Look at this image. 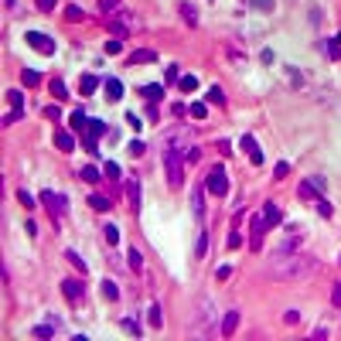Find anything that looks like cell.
<instances>
[{
  "label": "cell",
  "mask_w": 341,
  "mask_h": 341,
  "mask_svg": "<svg viewBox=\"0 0 341 341\" xmlns=\"http://www.w3.org/2000/svg\"><path fill=\"white\" fill-rule=\"evenodd\" d=\"M310 266H314L310 256H290V249H286L284 256H273V260H270V270H273L276 276H300Z\"/></svg>",
  "instance_id": "cell-1"
},
{
  "label": "cell",
  "mask_w": 341,
  "mask_h": 341,
  "mask_svg": "<svg viewBox=\"0 0 341 341\" xmlns=\"http://www.w3.org/2000/svg\"><path fill=\"white\" fill-rule=\"evenodd\" d=\"M164 164H168V184L170 188H181V184H184V174H181V157H178V150H174V144H168Z\"/></svg>",
  "instance_id": "cell-2"
},
{
  "label": "cell",
  "mask_w": 341,
  "mask_h": 341,
  "mask_svg": "<svg viewBox=\"0 0 341 341\" xmlns=\"http://www.w3.org/2000/svg\"><path fill=\"white\" fill-rule=\"evenodd\" d=\"M324 188H328V178L324 174H310L300 181V198H321Z\"/></svg>",
  "instance_id": "cell-3"
},
{
  "label": "cell",
  "mask_w": 341,
  "mask_h": 341,
  "mask_svg": "<svg viewBox=\"0 0 341 341\" xmlns=\"http://www.w3.org/2000/svg\"><path fill=\"white\" fill-rule=\"evenodd\" d=\"M205 188H208L212 194H218V198L228 191V178H226V168H222V164H215V168H212L208 181H205Z\"/></svg>",
  "instance_id": "cell-4"
},
{
  "label": "cell",
  "mask_w": 341,
  "mask_h": 341,
  "mask_svg": "<svg viewBox=\"0 0 341 341\" xmlns=\"http://www.w3.org/2000/svg\"><path fill=\"white\" fill-rule=\"evenodd\" d=\"M24 41L34 48V52H44V55H55V41L48 38V34H41V31H28Z\"/></svg>",
  "instance_id": "cell-5"
},
{
  "label": "cell",
  "mask_w": 341,
  "mask_h": 341,
  "mask_svg": "<svg viewBox=\"0 0 341 341\" xmlns=\"http://www.w3.org/2000/svg\"><path fill=\"white\" fill-rule=\"evenodd\" d=\"M41 205H44V208H52L58 218H62V215L68 212V202H65V198H62L58 191H41Z\"/></svg>",
  "instance_id": "cell-6"
},
{
  "label": "cell",
  "mask_w": 341,
  "mask_h": 341,
  "mask_svg": "<svg viewBox=\"0 0 341 341\" xmlns=\"http://www.w3.org/2000/svg\"><path fill=\"white\" fill-rule=\"evenodd\" d=\"M239 147L249 154V160H252L256 168H260V164H266V160H263V150H260V144H256L252 136H239Z\"/></svg>",
  "instance_id": "cell-7"
},
{
  "label": "cell",
  "mask_w": 341,
  "mask_h": 341,
  "mask_svg": "<svg viewBox=\"0 0 341 341\" xmlns=\"http://www.w3.org/2000/svg\"><path fill=\"white\" fill-rule=\"evenodd\" d=\"M62 294H65L72 304H82V300H86V286L76 284V280H65V284H62Z\"/></svg>",
  "instance_id": "cell-8"
},
{
  "label": "cell",
  "mask_w": 341,
  "mask_h": 341,
  "mask_svg": "<svg viewBox=\"0 0 341 341\" xmlns=\"http://www.w3.org/2000/svg\"><path fill=\"white\" fill-rule=\"evenodd\" d=\"M106 133V123L102 120H89V126H86V147L96 150V136H102Z\"/></svg>",
  "instance_id": "cell-9"
},
{
  "label": "cell",
  "mask_w": 341,
  "mask_h": 341,
  "mask_svg": "<svg viewBox=\"0 0 341 341\" xmlns=\"http://www.w3.org/2000/svg\"><path fill=\"white\" fill-rule=\"evenodd\" d=\"M260 215H263V222H266V228H276L280 226V208L273 205V202H266L263 208H260Z\"/></svg>",
  "instance_id": "cell-10"
},
{
  "label": "cell",
  "mask_w": 341,
  "mask_h": 341,
  "mask_svg": "<svg viewBox=\"0 0 341 341\" xmlns=\"http://www.w3.org/2000/svg\"><path fill=\"white\" fill-rule=\"evenodd\" d=\"M126 198H130V208L140 212V181H136V178L126 181Z\"/></svg>",
  "instance_id": "cell-11"
},
{
  "label": "cell",
  "mask_w": 341,
  "mask_h": 341,
  "mask_svg": "<svg viewBox=\"0 0 341 341\" xmlns=\"http://www.w3.org/2000/svg\"><path fill=\"white\" fill-rule=\"evenodd\" d=\"M191 212H194L198 222L205 218V191H191Z\"/></svg>",
  "instance_id": "cell-12"
},
{
  "label": "cell",
  "mask_w": 341,
  "mask_h": 341,
  "mask_svg": "<svg viewBox=\"0 0 341 341\" xmlns=\"http://www.w3.org/2000/svg\"><path fill=\"white\" fill-rule=\"evenodd\" d=\"M150 62H157V52H150V48H140L130 55V65H150Z\"/></svg>",
  "instance_id": "cell-13"
},
{
  "label": "cell",
  "mask_w": 341,
  "mask_h": 341,
  "mask_svg": "<svg viewBox=\"0 0 341 341\" xmlns=\"http://www.w3.org/2000/svg\"><path fill=\"white\" fill-rule=\"evenodd\" d=\"M263 228H266L263 215H256L252 218V249H263Z\"/></svg>",
  "instance_id": "cell-14"
},
{
  "label": "cell",
  "mask_w": 341,
  "mask_h": 341,
  "mask_svg": "<svg viewBox=\"0 0 341 341\" xmlns=\"http://www.w3.org/2000/svg\"><path fill=\"white\" fill-rule=\"evenodd\" d=\"M106 96H110V102H120L123 99V82L120 78H106Z\"/></svg>",
  "instance_id": "cell-15"
},
{
  "label": "cell",
  "mask_w": 341,
  "mask_h": 341,
  "mask_svg": "<svg viewBox=\"0 0 341 341\" xmlns=\"http://www.w3.org/2000/svg\"><path fill=\"white\" fill-rule=\"evenodd\" d=\"M236 328H239V310H228L226 321H222V334H226V338H232V334H236Z\"/></svg>",
  "instance_id": "cell-16"
},
{
  "label": "cell",
  "mask_w": 341,
  "mask_h": 341,
  "mask_svg": "<svg viewBox=\"0 0 341 341\" xmlns=\"http://www.w3.org/2000/svg\"><path fill=\"white\" fill-rule=\"evenodd\" d=\"M55 147H58V150H65V154H68V150H76V140H72V133L58 130V133H55Z\"/></svg>",
  "instance_id": "cell-17"
},
{
  "label": "cell",
  "mask_w": 341,
  "mask_h": 341,
  "mask_svg": "<svg viewBox=\"0 0 341 341\" xmlns=\"http://www.w3.org/2000/svg\"><path fill=\"white\" fill-rule=\"evenodd\" d=\"M78 89H82V96H92L96 89H99V78H96L92 72H89V76H82V78H78Z\"/></svg>",
  "instance_id": "cell-18"
},
{
  "label": "cell",
  "mask_w": 341,
  "mask_h": 341,
  "mask_svg": "<svg viewBox=\"0 0 341 341\" xmlns=\"http://www.w3.org/2000/svg\"><path fill=\"white\" fill-rule=\"evenodd\" d=\"M99 294H102L106 300H116V297H120V286H116L113 280H102V286H99Z\"/></svg>",
  "instance_id": "cell-19"
},
{
  "label": "cell",
  "mask_w": 341,
  "mask_h": 341,
  "mask_svg": "<svg viewBox=\"0 0 341 341\" xmlns=\"http://www.w3.org/2000/svg\"><path fill=\"white\" fill-rule=\"evenodd\" d=\"M68 123H72L76 130H82V133H86V126H89V120H86V113H82V110H72V116H68Z\"/></svg>",
  "instance_id": "cell-20"
},
{
  "label": "cell",
  "mask_w": 341,
  "mask_h": 341,
  "mask_svg": "<svg viewBox=\"0 0 341 341\" xmlns=\"http://www.w3.org/2000/svg\"><path fill=\"white\" fill-rule=\"evenodd\" d=\"M89 205H92L96 212H110V198H106V194H89Z\"/></svg>",
  "instance_id": "cell-21"
},
{
  "label": "cell",
  "mask_w": 341,
  "mask_h": 341,
  "mask_svg": "<svg viewBox=\"0 0 341 341\" xmlns=\"http://www.w3.org/2000/svg\"><path fill=\"white\" fill-rule=\"evenodd\" d=\"M324 52H328V58H334V62H338V58H341V41L338 38L324 41Z\"/></svg>",
  "instance_id": "cell-22"
},
{
  "label": "cell",
  "mask_w": 341,
  "mask_h": 341,
  "mask_svg": "<svg viewBox=\"0 0 341 341\" xmlns=\"http://www.w3.org/2000/svg\"><path fill=\"white\" fill-rule=\"evenodd\" d=\"M188 113L194 116V120H205V116H208V106H205V102H191Z\"/></svg>",
  "instance_id": "cell-23"
},
{
  "label": "cell",
  "mask_w": 341,
  "mask_h": 341,
  "mask_svg": "<svg viewBox=\"0 0 341 341\" xmlns=\"http://www.w3.org/2000/svg\"><path fill=\"white\" fill-rule=\"evenodd\" d=\"M20 82H24V86H38L41 76L34 72V68H24V72H20Z\"/></svg>",
  "instance_id": "cell-24"
},
{
  "label": "cell",
  "mask_w": 341,
  "mask_h": 341,
  "mask_svg": "<svg viewBox=\"0 0 341 341\" xmlns=\"http://www.w3.org/2000/svg\"><path fill=\"white\" fill-rule=\"evenodd\" d=\"M181 14H184V18H188V24H191V28H194V24H198V10H194V7H191L188 0H184V4H181Z\"/></svg>",
  "instance_id": "cell-25"
},
{
  "label": "cell",
  "mask_w": 341,
  "mask_h": 341,
  "mask_svg": "<svg viewBox=\"0 0 341 341\" xmlns=\"http://www.w3.org/2000/svg\"><path fill=\"white\" fill-rule=\"evenodd\" d=\"M178 86H181L184 92H194V89H198V78H194V76H181V78H178Z\"/></svg>",
  "instance_id": "cell-26"
},
{
  "label": "cell",
  "mask_w": 341,
  "mask_h": 341,
  "mask_svg": "<svg viewBox=\"0 0 341 341\" xmlns=\"http://www.w3.org/2000/svg\"><path fill=\"white\" fill-rule=\"evenodd\" d=\"M7 102H10L14 110H24V96H20V89H10V92H7Z\"/></svg>",
  "instance_id": "cell-27"
},
{
  "label": "cell",
  "mask_w": 341,
  "mask_h": 341,
  "mask_svg": "<svg viewBox=\"0 0 341 341\" xmlns=\"http://www.w3.org/2000/svg\"><path fill=\"white\" fill-rule=\"evenodd\" d=\"M65 256H68V263H72V266H76V270H78V273H86V263H82V256H78V252H76V249H68V252H65Z\"/></svg>",
  "instance_id": "cell-28"
},
{
  "label": "cell",
  "mask_w": 341,
  "mask_h": 341,
  "mask_svg": "<svg viewBox=\"0 0 341 341\" xmlns=\"http://www.w3.org/2000/svg\"><path fill=\"white\" fill-rule=\"evenodd\" d=\"M140 92L147 96V99H160V96H164V86H144Z\"/></svg>",
  "instance_id": "cell-29"
},
{
  "label": "cell",
  "mask_w": 341,
  "mask_h": 341,
  "mask_svg": "<svg viewBox=\"0 0 341 341\" xmlns=\"http://www.w3.org/2000/svg\"><path fill=\"white\" fill-rule=\"evenodd\" d=\"M82 181L96 184V181H99V168H92V164H89V168H82Z\"/></svg>",
  "instance_id": "cell-30"
},
{
  "label": "cell",
  "mask_w": 341,
  "mask_h": 341,
  "mask_svg": "<svg viewBox=\"0 0 341 341\" xmlns=\"http://www.w3.org/2000/svg\"><path fill=\"white\" fill-rule=\"evenodd\" d=\"M208 252V236L205 232H198V246H194V256H205Z\"/></svg>",
  "instance_id": "cell-31"
},
{
  "label": "cell",
  "mask_w": 341,
  "mask_h": 341,
  "mask_svg": "<svg viewBox=\"0 0 341 341\" xmlns=\"http://www.w3.org/2000/svg\"><path fill=\"white\" fill-rule=\"evenodd\" d=\"M52 92H55L58 99H65V96H68V89H65V82H62V78H52Z\"/></svg>",
  "instance_id": "cell-32"
},
{
  "label": "cell",
  "mask_w": 341,
  "mask_h": 341,
  "mask_svg": "<svg viewBox=\"0 0 341 341\" xmlns=\"http://www.w3.org/2000/svg\"><path fill=\"white\" fill-rule=\"evenodd\" d=\"M208 102H218V106H222V102H226V92H222L218 86H212L208 89Z\"/></svg>",
  "instance_id": "cell-33"
},
{
  "label": "cell",
  "mask_w": 341,
  "mask_h": 341,
  "mask_svg": "<svg viewBox=\"0 0 341 341\" xmlns=\"http://www.w3.org/2000/svg\"><path fill=\"white\" fill-rule=\"evenodd\" d=\"M331 202H324V198H318V215H321V218H331Z\"/></svg>",
  "instance_id": "cell-34"
},
{
  "label": "cell",
  "mask_w": 341,
  "mask_h": 341,
  "mask_svg": "<svg viewBox=\"0 0 341 341\" xmlns=\"http://www.w3.org/2000/svg\"><path fill=\"white\" fill-rule=\"evenodd\" d=\"M116 7H120V0H99V10L102 14H113Z\"/></svg>",
  "instance_id": "cell-35"
},
{
  "label": "cell",
  "mask_w": 341,
  "mask_h": 341,
  "mask_svg": "<svg viewBox=\"0 0 341 341\" xmlns=\"http://www.w3.org/2000/svg\"><path fill=\"white\" fill-rule=\"evenodd\" d=\"M106 242H113V246L120 242V228L116 226H106Z\"/></svg>",
  "instance_id": "cell-36"
},
{
  "label": "cell",
  "mask_w": 341,
  "mask_h": 341,
  "mask_svg": "<svg viewBox=\"0 0 341 341\" xmlns=\"http://www.w3.org/2000/svg\"><path fill=\"white\" fill-rule=\"evenodd\" d=\"M249 4H252V7H256V10H266V14H270V10H273V0H249Z\"/></svg>",
  "instance_id": "cell-37"
},
{
  "label": "cell",
  "mask_w": 341,
  "mask_h": 341,
  "mask_svg": "<svg viewBox=\"0 0 341 341\" xmlns=\"http://www.w3.org/2000/svg\"><path fill=\"white\" fill-rule=\"evenodd\" d=\"M31 334H34V338H52V334H55V331H52V328H44V324H38V328H34V331H31Z\"/></svg>",
  "instance_id": "cell-38"
},
{
  "label": "cell",
  "mask_w": 341,
  "mask_h": 341,
  "mask_svg": "<svg viewBox=\"0 0 341 341\" xmlns=\"http://www.w3.org/2000/svg\"><path fill=\"white\" fill-rule=\"evenodd\" d=\"M123 328H126V334H133V338H140V328H136V321H130V318H126V321H123Z\"/></svg>",
  "instance_id": "cell-39"
},
{
  "label": "cell",
  "mask_w": 341,
  "mask_h": 341,
  "mask_svg": "<svg viewBox=\"0 0 341 341\" xmlns=\"http://www.w3.org/2000/svg\"><path fill=\"white\" fill-rule=\"evenodd\" d=\"M102 168H106V174H110V178H120V164H113V160H106V164H102Z\"/></svg>",
  "instance_id": "cell-40"
},
{
  "label": "cell",
  "mask_w": 341,
  "mask_h": 341,
  "mask_svg": "<svg viewBox=\"0 0 341 341\" xmlns=\"http://www.w3.org/2000/svg\"><path fill=\"white\" fill-rule=\"evenodd\" d=\"M273 174H276V178H280V181H284L286 174H290V164H286V160H280V164H276V170H273Z\"/></svg>",
  "instance_id": "cell-41"
},
{
  "label": "cell",
  "mask_w": 341,
  "mask_h": 341,
  "mask_svg": "<svg viewBox=\"0 0 341 341\" xmlns=\"http://www.w3.org/2000/svg\"><path fill=\"white\" fill-rule=\"evenodd\" d=\"M126 260H130V266H136V270H140V266H144V256H140V252H136V249H130V256H126Z\"/></svg>",
  "instance_id": "cell-42"
},
{
  "label": "cell",
  "mask_w": 341,
  "mask_h": 341,
  "mask_svg": "<svg viewBox=\"0 0 341 341\" xmlns=\"http://www.w3.org/2000/svg\"><path fill=\"white\" fill-rule=\"evenodd\" d=\"M18 198H20V205H24V208H34V198H31L28 191H18Z\"/></svg>",
  "instance_id": "cell-43"
},
{
  "label": "cell",
  "mask_w": 341,
  "mask_h": 341,
  "mask_svg": "<svg viewBox=\"0 0 341 341\" xmlns=\"http://www.w3.org/2000/svg\"><path fill=\"white\" fill-rule=\"evenodd\" d=\"M106 52H110V55H120V52H123V44H120V38H113V41H110V44H106Z\"/></svg>",
  "instance_id": "cell-44"
},
{
  "label": "cell",
  "mask_w": 341,
  "mask_h": 341,
  "mask_svg": "<svg viewBox=\"0 0 341 341\" xmlns=\"http://www.w3.org/2000/svg\"><path fill=\"white\" fill-rule=\"evenodd\" d=\"M160 321H164V318H160V307H150V324H154V328H160Z\"/></svg>",
  "instance_id": "cell-45"
},
{
  "label": "cell",
  "mask_w": 341,
  "mask_h": 341,
  "mask_svg": "<svg viewBox=\"0 0 341 341\" xmlns=\"http://www.w3.org/2000/svg\"><path fill=\"white\" fill-rule=\"evenodd\" d=\"M242 246V236H239V232H232V236H228V249H239Z\"/></svg>",
  "instance_id": "cell-46"
},
{
  "label": "cell",
  "mask_w": 341,
  "mask_h": 341,
  "mask_svg": "<svg viewBox=\"0 0 341 341\" xmlns=\"http://www.w3.org/2000/svg\"><path fill=\"white\" fill-rule=\"evenodd\" d=\"M55 4H58V0H38V10L48 14V10H55Z\"/></svg>",
  "instance_id": "cell-47"
},
{
  "label": "cell",
  "mask_w": 341,
  "mask_h": 341,
  "mask_svg": "<svg viewBox=\"0 0 341 341\" xmlns=\"http://www.w3.org/2000/svg\"><path fill=\"white\" fill-rule=\"evenodd\" d=\"M164 76H168L170 82H178V78H181V72H178V65H168V72H164Z\"/></svg>",
  "instance_id": "cell-48"
},
{
  "label": "cell",
  "mask_w": 341,
  "mask_h": 341,
  "mask_svg": "<svg viewBox=\"0 0 341 341\" xmlns=\"http://www.w3.org/2000/svg\"><path fill=\"white\" fill-rule=\"evenodd\" d=\"M331 304H338V307H341V284H334V290H331Z\"/></svg>",
  "instance_id": "cell-49"
},
{
  "label": "cell",
  "mask_w": 341,
  "mask_h": 341,
  "mask_svg": "<svg viewBox=\"0 0 341 341\" xmlns=\"http://www.w3.org/2000/svg\"><path fill=\"white\" fill-rule=\"evenodd\" d=\"M130 154H133V157H140V154H144V144H140V140H133V144H130Z\"/></svg>",
  "instance_id": "cell-50"
},
{
  "label": "cell",
  "mask_w": 341,
  "mask_h": 341,
  "mask_svg": "<svg viewBox=\"0 0 341 341\" xmlns=\"http://www.w3.org/2000/svg\"><path fill=\"white\" fill-rule=\"evenodd\" d=\"M232 276V266H218V280H228Z\"/></svg>",
  "instance_id": "cell-51"
},
{
  "label": "cell",
  "mask_w": 341,
  "mask_h": 341,
  "mask_svg": "<svg viewBox=\"0 0 341 341\" xmlns=\"http://www.w3.org/2000/svg\"><path fill=\"white\" fill-rule=\"evenodd\" d=\"M126 123H130L133 130H140V116H133V113H126Z\"/></svg>",
  "instance_id": "cell-52"
}]
</instances>
